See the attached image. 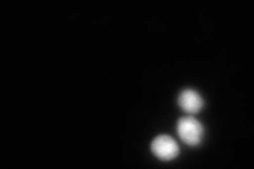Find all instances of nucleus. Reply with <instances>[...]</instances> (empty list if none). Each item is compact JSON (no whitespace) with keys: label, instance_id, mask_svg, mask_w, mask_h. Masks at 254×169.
I'll return each instance as SVG.
<instances>
[{"label":"nucleus","instance_id":"f03ea898","mask_svg":"<svg viewBox=\"0 0 254 169\" xmlns=\"http://www.w3.org/2000/svg\"><path fill=\"white\" fill-rule=\"evenodd\" d=\"M152 151L160 160L170 161L178 156L179 147L172 136L162 134L157 136L152 142Z\"/></svg>","mask_w":254,"mask_h":169},{"label":"nucleus","instance_id":"f257e3e1","mask_svg":"<svg viewBox=\"0 0 254 169\" xmlns=\"http://www.w3.org/2000/svg\"><path fill=\"white\" fill-rule=\"evenodd\" d=\"M177 132L179 138L186 144L195 146L202 139L203 126L199 120L192 116L181 117L177 123Z\"/></svg>","mask_w":254,"mask_h":169},{"label":"nucleus","instance_id":"7ed1b4c3","mask_svg":"<svg viewBox=\"0 0 254 169\" xmlns=\"http://www.w3.org/2000/svg\"><path fill=\"white\" fill-rule=\"evenodd\" d=\"M178 104L182 110L188 113H198L203 107V100L200 94L192 89L184 90L178 98Z\"/></svg>","mask_w":254,"mask_h":169}]
</instances>
